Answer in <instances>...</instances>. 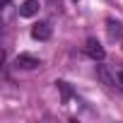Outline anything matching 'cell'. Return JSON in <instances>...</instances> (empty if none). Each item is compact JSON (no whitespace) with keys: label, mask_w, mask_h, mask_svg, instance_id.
I'll return each instance as SVG.
<instances>
[{"label":"cell","mask_w":123,"mask_h":123,"mask_svg":"<svg viewBox=\"0 0 123 123\" xmlns=\"http://www.w3.org/2000/svg\"><path fill=\"white\" fill-rule=\"evenodd\" d=\"M15 68L17 70H36V68H41V58L29 55V53H19L15 58Z\"/></svg>","instance_id":"6da1fadb"},{"label":"cell","mask_w":123,"mask_h":123,"mask_svg":"<svg viewBox=\"0 0 123 123\" xmlns=\"http://www.w3.org/2000/svg\"><path fill=\"white\" fill-rule=\"evenodd\" d=\"M51 36H53L51 22H36V24L31 27V39H36V41H48Z\"/></svg>","instance_id":"7a4b0ae2"},{"label":"cell","mask_w":123,"mask_h":123,"mask_svg":"<svg viewBox=\"0 0 123 123\" xmlns=\"http://www.w3.org/2000/svg\"><path fill=\"white\" fill-rule=\"evenodd\" d=\"M85 53L92 58V60H104V55H106V51H104V46L97 41V39H87V46H85Z\"/></svg>","instance_id":"3957f363"},{"label":"cell","mask_w":123,"mask_h":123,"mask_svg":"<svg viewBox=\"0 0 123 123\" xmlns=\"http://www.w3.org/2000/svg\"><path fill=\"white\" fill-rule=\"evenodd\" d=\"M39 10H41L39 0H24L19 5V17H34V15H39Z\"/></svg>","instance_id":"277c9868"},{"label":"cell","mask_w":123,"mask_h":123,"mask_svg":"<svg viewBox=\"0 0 123 123\" xmlns=\"http://www.w3.org/2000/svg\"><path fill=\"white\" fill-rule=\"evenodd\" d=\"M97 75H99V77H101V82H104V85H109V87L118 85V80L109 73V68H106V65H97Z\"/></svg>","instance_id":"5b68a950"},{"label":"cell","mask_w":123,"mask_h":123,"mask_svg":"<svg viewBox=\"0 0 123 123\" xmlns=\"http://www.w3.org/2000/svg\"><path fill=\"white\" fill-rule=\"evenodd\" d=\"M109 34H111V39L121 36V34H123V29H121V22H109Z\"/></svg>","instance_id":"8992f818"},{"label":"cell","mask_w":123,"mask_h":123,"mask_svg":"<svg viewBox=\"0 0 123 123\" xmlns=\"http://www.w3.org/2000/svg\"><path fill=\"white\" fill-rule=\"evenodd\" d=\"M116 80H118V87H121V89H123V70H121V73H118V75H116Z\"/></svg>","instance_id":"52a82bcc"},{"label":"cell","mask_w":123,"mask_h":123,"mask_svg":"<svg viewBox=\"0 0 123 123\" xmlns=\"http://www.w3.org/2000/svg\"><path fill=\"white\" fill-rule=\"evenodd\" d=\"M3 5H5V7H7V5H10V0H3Z\"/></svg>","instance_id":"ba28073f"},{"label":"cell","mask_w":123,"mask_h":123,"mask_svg":"<svg viewBox=\"0 0 123 123\" xmlns=\"http://www.w3.org/2000/svg\"><path fill=\"white\" fill-rule=\"evenodd\" d=\"M121 46H123V39H121Z\"/></svg>","instance_id":"9c48e42d"}]
</instances>
